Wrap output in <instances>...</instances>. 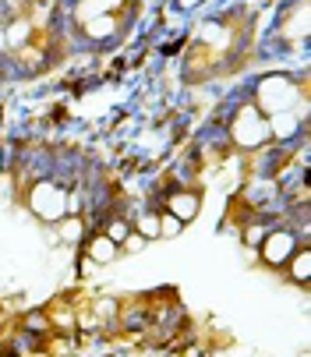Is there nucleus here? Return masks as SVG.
Returning a JSON list of instances; mask_svg holds the SVG:
<instances>
[{
  "label": "nucleus",
  "mask_w": 311,
  "mask_h": 357,
  "mask_svg": "<svg viewBox=\"0 0 311 357\" xmlns=\"http://www.w3.org/2000/svg\"><path fill=\"white\" fill-rule=\"evenodd\" d=\"M304 96H308V71H262L251 82L244 99L262 117H273L294 110Z\"/></svg>",
  "instance_id": "nucleus-1"
},
{
  "label": "nucleus",
  "mask_w": 311,
  "mask_h": 357,
  "mask_svg": "<svg viewBox=\"0 0 311 357\" xmlns=\"http://www.w3.org/2000/svg\"><path fill=\"white\" fill-rule=\"evenodd\" d=\"M18 195H22V202H25V209H29L43 227H54L57 220H64V216L71 213V191H68V184L57 181L54 174L18 184Z\"/></svg>",
  "instance_id": "nucleus-2"
},
{
  "label": "nucleus",
  "mask_w": 311,
  "mask_h": 357,
  "mask_svg": "<svg viewBox=\"0 0 311 357\" xmlns=\"http://www.w3.org/2000/svg\"><path fill=\"white\" fill-rule=\"evenodd\" d=\"M223 135H227V142H230L234 152H262V149L273 145L269 142V117L258 114L244 96L230 107V117H227Z\"/></svg>",
  "instance_id": "nucleus-3"
},
{
  "label": "nucleus",
  "mask_w": 311,
  "mask_h": 357,
  "mask_svg": "<svg viewBox=\"0 0 311 357\" xmlns=\"http://www.w3.org/2000/svg\"><path fill=\"white\" fill-rule=\"evenodd\" d=\"M301 241H304V237H301L287 220H280V223H273V227L266 230V237H262V244L255 248V255H258V262H262L266 269H280V273H283L287 259L297 251Z\"/></svg>",
  "instance_id": "nucleus-4"
},
{
  "label": "nucleus",
  "mask_w": 311,
  "mask_h": 357,
  "mask_svg": "<svg viewBox=\"0 0 311 357\" xmlns=\"http://www.w3.org/2000/svg\"><path fill=\"white\" fill-rule=\"evenodd\" d=\"M160 209H167L170 216H177V220L188 227V223H195V220L202 216V209H205V195H202L198 184H184V181H181V184H174V188L163 191Z\"/></svg>",
  "instance_id": "nucleus-5"
},
{
  "label": "nucleus",
  "mask_w": 311,
  "mask_h": 357,
  "mask_svg": "<svg viewBox=\"0 0 311 357\" xmlns=\"http://www.w3.org/2000/svg\"><path fill=\"white\" fill-rule=\"evenodd\" d=\"M78 255H82L92 269H110V266H117V259H124L121 248H117L107 234H103V230H89V237L82 241Z\"/></svg>",
  "instance_id": "nucleus-6"
},
{
  "label": "nucleus",
  "mask_w": 311,
  "mask_h": 357,
  "mask_svg": "<svg viewBox=\"0 0 311 357\" xmlns=\"http://www.w3.org/2000/svg\"><path fill=\"white\" fill-rule=\"evenodd\" d=\"M89 216L85 213H68L64 220H57L54 227H50V234H54V237H50V241H57L61 248H82V241L89 237Z\"/></svg>",
  "instance_id": "nucleus-7"
},
{
  "label": "nucleus",
  "mask_w": 311,
  "mask_h": 357,
  "mask_svg": "<svg viewBox=\"0 0 311 357\" xmlns=\"http://www.w3.org/2000/svg\"><path fill=\"white\" fill-rule=\"evenodd\" d=\"M301 138H308V124H304L294 110L269 117V142H273V145H297Z\"/></svg>",
  "instance_id": "nucleus-8"
},
{
  "label": "nucleus",
  "mask_w": 311,
  "mask_h": 357,
  "mask_svg": "<svg viewBox=\"0 0 311 357\" xmlns=\"http://www.w3.org/2000/svg\"><path fill=\"white\" fill-rule=\"evenodd\" d=\"M283 280L294 283L297 290H308V287H311V244H308V241H301L297 251L287 259V266H283Z\"/></svg>",
  "instance_id": "nucleus-9"
},
{
  "label": "nucleus",
  "mask_w": 311,
  "mask_h": 357,
  "mask_svg": "<svg viewBox=\"0 0 311 357\" xmlns=\"http://www.w3.org/2000/svg\"><path fill=\"white\" fill-rule=\"evenodd\" d=\"M131 230H138L149 244L160 241V209H149V206L135 209V213H131Z\"/></svg>",
  "instance_id": "nucleus-10"
},
{
  "label": "nucleus",
  "mask_w": 311,
  "mask_h": 357,
  "mask_svg": "<svg viewBox=\"0 0 311 357\" xmlns=\"http://www.w3.org/2000/svg\"><path fill=\"white\" fill-rule=\"evenodd\" d=\"M184 234V223L177 216H170L167 209H160V241H177Z\"/></svg>",
  "instance_id": "nucleus-11"
},
{
  "label": "nucleus",
  "mask_w": 311,
  "mask_h": 357,
  "mask_svg": "<svg viewBox=\"0 0 311 357\" xmlns=\"http://www.w3.org/2000/svg\"><path fill=\"white\" fill-rule=\"evenodd\" d=\"M205 4H209V0H167V8L170 11H177L181 18H191L195 11H202Z\"/></svg>",
  "instance_id": "nucleus-12"
},
{
  "label": "nucleus",
  "mask_w": 311,
  "mask_h": 357,
  "mask_svg": "<svg viewBox=\"0 0 311 357\" xmlns=\"http://www.w3.org/2000/svg\"><path fill=\"white\" fill-rule=\"evenodd\" d=\"M145 248H149V241H145L138 230H131V234L121 241V255H142Z\"/></svg>",
  "instance_id": "nucleus-13"
},
{
  "label": "nucleus",
  "mask_w": 311,
  "mask_h": 357,
  "mask_svg": "<svg viewBox=\"0 0 311 357\" xmlns=\"http://www.w3.org/2000/svg\"><path fill=\"white\" fill-rule=\"evenodd\" d=\"M8 170H11V156H8V149L0 145V177H4Z\"/></svg>",
  "instance_id": "nucleus-14"
},
{
  "label": "nucleus",
  "mask_w": 311,
  "mask_h": 357,
  "mask_svg": "<svg viewBox=\"0 0 311 357\" xmlns=\"http://www.w3.org/2000/svg\"><path fill=\"white\" fill-rule=\"evenodd\" d=\"M0 357H18V354H15L11 347H0Z\"/></svg>",
  "instance_id": "nucleus-15"
}]
</instances>
